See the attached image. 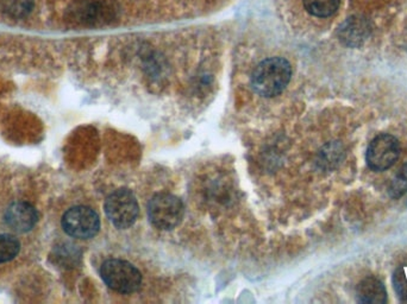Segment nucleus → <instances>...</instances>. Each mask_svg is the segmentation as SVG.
<instances>
[{
  "mask_svg": "<svg viewBox=\"0 0 407 304\" xmlns=\"http://www.w3.org/2000/svg\"><path fill=\"white\" fill-rule=\"evenodd\" d=\"M392 282L397 296L407 302V265H401L395 270Z\"/></svg>",
  "mask_w": 407,
  "mask_h": 304,
  "instance_id": "nucleus-15",
  "label": "nucleus"
},
{
  "mask_svg": "<svg viewBox=\"0 0 407 304\" xmlns=\"http://www.w3.org/2000/svg\"><path fill=\"white\" fill-rule=\"evenodd\" d=\"M400 156L399 141L392 134L376 136L367 149L366 161L371 170H387L394 166Z\"/></svg>",
  "mask_w": 407,
  "mask_h": 304,
  "instance_id": "nucleus-5",
  "label": "nucleus"
},
{
  "mask_svg": "<svg viewBox=\"0 0 407 304\" xmlns=\"http://www.w3.org/2000/svg\"><path fill=\"white\" fill-rule=\"evenodd\" d=\"M181 200L171 194L155 195L148 206V215L153 226L159 230L176 228L183 218Z\"/></svg>",
  "mask_w": 407,
  "mask_h": 304,
  "instance_id": "nucleus-3",
  "label": "nucleus"
},
{
  "mask_svg": "<svg viewBox=\"0 0 407 304\" xmlns=\"http://www.w3.org/2000/svg\"><path fill=\"white\" fill-rule=\"evenodd\" d=\"M62 227L67 234L77 239H90L97 234L100 220L93 209L77 206L67 211L62 218Z\"/></svg>",
  "mask_w": 407,
  "mask_h": 304,
  "instance_id": "nucleus-6",
  "label": "nucleus"
},
{
  "mask_svg": "<svg viewBox=\"0 0 407 304\" xmlns=\"http://www.w3.org/2000/svg\"><path fill=\"white\" fill-rule=\"evenodd\" d=\"M306 11L317 18H328L336 13L341 0H302Z\"/></svg>",
  "mask_w": 407,
  "mask_h": 304,
  "instance_id": "nucleus-11",
  "label": "nucleus"
},
{
  "mask_svg": "<svg viewBox=\"0 0 407 304\" xmlns=\"http://www.w3.org/2000/svg\"><path fill=\"white\" fill-rule=\"evenodd\" d=\"M21 248L20 241L10 234H0V263L13 260Z\"/></svg>",
  "mask_w": 407,
  "mask_h": 304,
  "instance_id": "nucleus-13",
  "label": "nucleus"
},
{
  "mask_svg": "<svg viewBox=\"0 0 407 304\" xmlns=\"http://www.w3.org/2000/svg\"><path fill=\"white\" fill-rule=\"evenodd\" d=\"M105 211L116 227L129 228L139 216V203L130 191L119 189L106 200Z\"/></svg>",
  "mask_w": 407,
  "mask_h": 304,
  "instance_id": "nucleus-4",
  "label": "nucleus"
},
{
  "mask_svg": "<svg viewBox=\"0 0 407 304\" xmlns=\"http://www.w3.org/2000/svg\"><path fill=\"white\" fill-rule=\"evenodd\" d=\"M356 297L360 303L385 304L387 302L386 288L378 278L367 277L358 284Z\"/></svg>",
  "mask_w": 407,
  "mask_h": 304,
  "instance_id": "nucleus-8",
  "label": "nucleus"
},
{
  "mask_svg": "<svg viewBox=\"0 0 407 304\" xmlns=\"http://www.w3.org/2000/svg\"><path fill=\"white\" fill-rule=\"evenodd\" d=\"M102 5L98 1L94 0H79L72 4L68 8V16L70 19L77 22V23H93L98 19L100 13H102Z\"/></svg>",
  "mask_w": 407,
  "mask_h": 304,
  "instance_id": "nucleus-10",
  "label": "nucleus"
},
{
  "mask_svg": "<svg viewBox=\"0 0 407 304\" xmlns=\"http://www.w3.org/2000/svg\"><path fill=\"white\" fill-rule=\"evenodd\" d=\"M0 5L8 16L24 18L33 11L35 0H0Z\"/></svg>",
  "mask_w": 407,
  "mask_h": 304,
  "instance_id": "nucleus-12",
  "label": "nucleus"
},
{
  "mask_svg": "<svg viewBox=\"0 0 407 304\" xmlns=\"http://www.w3.org/2000/svg\"><path fill=\"white\" fill-rule=\"evenodd\" d=\"M100 275L109 288L122 294H130L139 290L142 283V276L139 270L125 260H106L100 268Z\"/></svg>",
  "mask_w": 407,
  "mask_h": 304,
  "instance_id": "nucleus-2",
  "label": "nucleus"
},
{
  "mask_svg": "<svg viewBox=\"0 0 407 304\" xmlns=\"http://www.w3.org/2000/svg\"><path fill=\"white\" fill-rule=\"evenodd\" d=\"M5 223L13 231L25 233L31 231L38 220V213L33 206L26 202H15L5 211Z\"/></svg>",
  "mask_w": 407,
  "mask_h": 304,
  "instance_id": "nucleus-7",
  "label": "nucleus"
},
{
  "mask_svg": "<svg viewBox=\"0 0 407 304\" xmlns=\"http://www.w3.org/2000/svg\"><path fill=\"white\" fill-rule=\"evenodd\" d=\"M407 193V163L395 175L394 179L390 186V195L393 199H400Z\"/></svg>",
  "mask_w": 407,
  "mask_h": 304,
  "instance_id": "nucleus-14",
  "label": "nucleus"
},
{
  "mask_svg": "<svg viewBox=\"0 0 407 304\" xmlns=\"http://www.w3.org/2000/svg\"><path fill=\"white\" fill-rule=\"evenodd\" d=\"M292 77V67L282 57H272L257 65L252 75V86L262 97H275L285 90Z\"/></svg>",
  "mask_w": 407,
  "mask_h": 304,
  "instance_id": "nucleus-1",
  "label": "nucleus"
},
{
  "mask_svg": "<svg viewBox=\"0 0 407 304\" xmlns=\"http://www.w3.org/2000/svg\"><path fill=\"white\" fill-rule=\"evenodd\" d=\"M369 28L366 22L358 18H349L338 29V37L348 47H358L366 40Z\"/></svg>",
  "mask_w": 407,
  "mask_h": 304,
  "instance_id": "nucleus-9",
  "label": "nucleus"
}]
</instances>
